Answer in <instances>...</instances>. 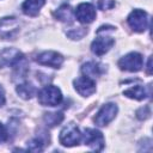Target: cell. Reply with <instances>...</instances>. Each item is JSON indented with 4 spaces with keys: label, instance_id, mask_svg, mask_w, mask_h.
Instances as JSON below:
<instances>
[{
    "label": "cell",
    "instance_id": "cell-14",
    "mask_svg": "<svg viewBox=\"0 0 153 153\" xmlns=\"http://www.w3.org/2000/svg\"><path fill=\"white\" fill-rule=\"evenodd\" d=\"M123 94L129 97V98L136 99V100H142V99L151 96V91H147L146 87L142 85H136V86H133V87L124 90Z\"/></svg>",
    "mask_w": 153,
    "mask_h": 153
},
{
    "label": "cell",
    "instance_id": "cell-9",
    "mask_svg": "<svg viewBox=\"0 0 153 153\" xmlns=\"http://www.w3.org/2000/svg\"><path fill=\"white\" fill-rule=\"evenodd\" d=\"M36 61L39 65L43 66H48V67H53V68H59L61 67L62 62H63V57L61 54L56 53V51H44L42 54H39L36 57Z\"/></svg>",
    "mask_w": 153,
    "mask_h": 153
},
{
    "label": "cell",
    "instance_id": "cell-6",
    "mask_svg": "<svg viewBox=\"0 0 153 153\" xmlns=\"http://www.w3.org/2000/svg\"><path fill=\"white\" fill-rule=\"evenodd\" d=\"M117 105L114 103H108L100 108V110L97 112L94 117V123L99 127H104L109 124L117 114Z\"/></svg>",
    "mask_w": 153,
    "mask_h": 153
},
{
    "label": "cell",
    "instance_id": "cell-25",
    "mask_svg": "<svg viewBox=\"0 0 153 153\" xmlns=\"http://www.w3.org/2000/svg\"><path fill=\"white\" fill-rule=\"evenodd\" d=\"M147 74H152V57L148 59V65H147Z\"/></svg>",
    "mask_w": 153,
    "mask_h": 153
},
{
    "label": "cell",
    "instance_id": "cell-24",
    "mask_svg": "<svg viewBox=\"0 0 153 153\" xmlns=\"http://www.w3.org/2000/svg\"><path fill=\"white\" fill-rule=\"evenodd\" d=\"M5 100H6V98H5V91L0 86V106H2L5 104Z\"/></svg>",
    "mask_w": 153,
    "mask_h": 153
},
{
    "label": "cell",
    "instance_id": "cell-10",
    "mask_svg": "<svg viewBox=\"0 0 153 153\" xmlns=\"http://www.w3.org/2000/svg\"><path fill=\"white\" fill-rule=\"evenodd\" d=\"M75 17L76 19L82 24H90L96 18V10L94 7L88 2L80 4L75 10Z\"/></svg>",
    "mask_w": 153,
    "mask_h": 153
},
{
    "label": "cell",
    "instance_id": "cell-1",
    "mask_svg": "<svg viewBox=\"0 0 153 153\" xmlns=\"http://www.w3.org/2000/svg\"><path fill=\"white\" fill-rule=\"evenodd\" d=\"M38 102L44 106H56L62 102V93L59 87L48 85L38 92Z\"/></svg>",
    "mask_w": 153,
    "mask_h": 153
},
{
    "label": "cell",
    "instance_id": "cell-22",
    "mask_svg": "<svg viewBox=\"0 0 153 153\" xmlns=\"http://www.w3.org/2000/svg\"><path fill=\"white\" fill-rule=\"evenodd\" d=\"M87 32V30H85L84 27H76V30H74V31H71V32H68L67 35L71 37V38H81L85 33Z\"/></svg>",
    "mask_w": 153,
    "mask_h": 153
},
{
    "label": "cell",
    "instance_id": "cell-5",
    "mask_svg": "<svg viewBox=\"0 0 153 153\" xmlns=\"http://www.w3.org/2000/svg\"><path fill=\"white\" fill-rule=\"evenodd\" d=\"M19 22L14 17H5L0 19V37L4 39H13L19 32Z\"/></svg>",
    "mask_w": 153,
    "mask_h": 153
},
{
    "label": "cell",
    "instance_id": "cell-18",
    "mask_svg": "<svg viewBox=\"0 0 153 153\" xmlns=\"http://www.w3.org/2000/svg\"><path fill=\"white\" fill-rule=\"evenodd\" d=\"M43 120L48 127H55L63 121V115L62 112H47L44 114Z\"/></svg>",
    "mask_w": 153,
    "mask_h": 153
},
{
    "label": "cell",
    "instance_id": "cell-8",
    "mask_svg": "<svg viewBox=\"0 0 153 153\" xmlns=\"http://www.w3.org/2000/svg\"><path fill=\"white\" fill-rule=\"evenodd\" d=\"M74 87L79 94L84 97H88L96 92V81L86 75L79 76L74 80Z\"/></svg>",
    "mask_w": 153,
    "mask_h": 153
},
{
    "label": "cell",
    "instance_id": "cell-13",
    "mask_svg": "<svg viewBox=\"0 0 153 153\" xmlns=\"http://www.w3.org/2000/svg\"><path fill=\"white\" fill-rule=\"evenodd\" d=\"M45 0H25L22 5V10L26 16L35 17L38 14L39 10L44 6Z\"/></svg>",
    "mask_w": 153,
    "mask_h": 153
},
{
    "label": "cell",
    "instance_id": "cell-23",
    "mask_svg": "<svg viewBox=\"0 0 153 153\" xmlns=\"http://www.w3.org/2000/svg\"><path fill=\"white\" fill-rule=\"evenodd\" d=\"M7 140V130L2 123H0V142Z\"/></svg>",
    "mask_w": 153,
    "mask_h": 153
},
{
    "label": "cell",
    "instance_id": "cell-3",
    "mask_svg": "<svg viewBox=\"0 0 153 153\" xmlns=\"http://www.w3.org/2000/svg\"><path fill=\"white\" fill-rule=\"evenodd\" d=\"M127 22L135 32H143L149 25V17L145 11L136 8L128 16Z\"/></svg>",
    "mask_w": 153,
    "mask_h": 153
},
{
    "label": "cell",
    "instance_id": "cell-2",
    "mask_svg": "<svg viewBox=\"0 0 153 153\" xmlns=\"http://www.w3.org/2000/svg\"><path fill=\"white\" fill-rule=\"evenodd\" d=\"M81 137H82V134L80 133L79 128L74 123H69L62 128L59 140L61 145L66 147H72V146L79 145V142L81 141Z\"/></svg>",
    "mask_w": 153,
    "mask_h": 153
},
{
    "label": "cell",
    "instance_id": "cell-12",
    "mask_svg": "<svg viewBox=\"0 0 153 153\" xmlns=\"http://www.w3.org/2000/svg\"><path fill=\"white\" fill-rule=\"evenodd\" d=\"M23 54L13 48H7L0 54V66H12Z\"/></svg>",
    "mask_w": 153,
    "mask_h": 153
},
{
    "label": "cell",
    "instance_id": "cell-16",
    "mask_svg": "<svg viewBox=\"0 0 153 153\" xmlns=\"http://www.w3.org/2000/svg\"><path fill=\"white\" fill-rule=\"evenodd\" d=\"M55 17L63 23H72L73 22V10L69 5L65 4L57 8V11L55 12Z\"/></svg>",
    "mask_w": 153,
    "mask_h": 153
},
{
    "label": "cell",
    "instance_id": "cell-11",
    "mask_svg": "<svg viewBox=\"0 0 153 153\" xmlns=\"http://www.w3.org/2000/svg\"><path fill=\"white\" fill-rule=\"evenodd\" d=\"M115 44V39L109 37V36H98L91 44V50L98 55L102 56L105 53H108L110 50V48Z\"/></svg>",
    "mask_w": 153,
    "mask_h": 153
},
{
    "label": "cell",
    "instance_id": "cell-20",
    "mask_svg": "<svg viewBox=\"0 0 153 153\" xmlns=\"http://www.w3.org/2000/svg\"><path fill=\"white\" fill-rule=\"evenodd\" d=\"M151 115V110H149V106L146 105L143 108H140L137 111H136V116L139 120H146L147 117H149Z\"/></svg>",
    "mask_w": 153,
    "mask_h": 153
},
{
    "label": "cell",
    "instance_id": "cell-21",
    "mask_svg": "<svg viewBox=\"0 0 153 153\" xmlns=\"http://www.w3.org/2000/svg\"><path fill=\"white\" fill-rule=\"evenodd\" d=\"M98 7L103 11L111 10V8L115 7V0H99L98 1Z\"/></svg>",
    "mask_w": 153,
    "mask_h": 153
},
{
    "label": "cell",
    "instance_id": "cell-4",
    "mask_svg": "<svg viewBox=\"0 0 153 153\" xmlns=\"http://www.w3.org/2000/svg\"><path fill=\"white\" fill-rule=\"evenodd\" d=\"M142 65H143L142 55L135 51L124 55L118 61V67L122 71H127V72H139L142 68Z\"/></svg>",
    "mask_w": 153,
    "mask_h": 153
},
{
    "label": "cell",
    "instance_id": "cell-7",
    "mask_svg": "<svg viewBox=\"0 0 153 153\" xmlns=\"http://www.w3.org/2000/svg\"><path fill=\"white\" fill-rule=\"evenodd\" d=\"M84 142H85V145H87L93 151H102L104 148V142L105 141H104L103 134L99 130L87 128V129H85Z\"/></svg>",
    "mask_w": 153,
    "mask_h": 153
},
{
    "label": "cell",
    "instance_id": "cell-17",
    "mask_svg": "<svg viewBox=\"0 0 153 153\" xmlns=\"http://www.w3.org/2000/svg\"><path fill=\"white\" fill-rule=\"evenodd\" d=\"M17 93L23 99H30L36 93V88L30 82H23V84H20V85L17 86Z\"/></svg>",
    "mask_w": 153,
    "mask_h": 153
},
{
    "label": "cell",
    "instance_id": "cell-15",
    "mask_svg": "<svg viewBox=\"0 0 153 153\" xmlns=\"http://www.w3.org/2000/svg\"><path fill=\"white\" fill-rule=\"evenodd\" d=\"M103 66H100L99 63H96V62H87L85 65H82L81 67V72L84 75L91 78V79H94L97 76H99L102 73H103Z\"/></svg>",
    "mask_w": 153,
    "mask_h": 153
},
{
    "label": "cell",
    "instance_id": "cell-19",
    "mask_svg": "<svg viewBox=\"0 0 153 153\" xmlns=\"http://www.w3.org/2000/svg\"><path fill=\"white\" fill-rule=\"evenodd\" d=\"M44 142L41 137H35L27 142V149L31 152H41L43 149Z\"/></svg>",
    "mask_w": 153,
    "mask_h": 153
}]
</instances>
